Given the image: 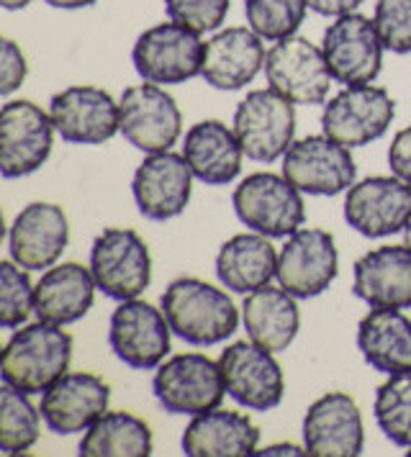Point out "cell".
Instances as JSON below:
<instances>
[{
    "label": "cell",
    "instance_id": "23",
    "mask_svg": "<svg viewBox=\"0 0 411 457\" xmlns=\"http://www.w3.org/2000/svg\"><path fill=\"white\" fill-rule=\"evenodd\" d=\"M352 293L370 309H411V250L389 245L365 252L352 270Z\"/></svg>",
    "mask_w": 411,
    "mask_h": 457
},
{
    "label": "cell",
    "instance_id": "9",
    "mask_svg": "<svg viewBox=\"0 0 411 457\" xmlns=\"http://www.w3.org/2000/svg\"><path fill=\"white\" fill-rule=\"evenodd\" d=\"M122 137L144 154L170 152L183 134V113L163 85L126 87L119 101Z\"/></svg>",
    "mask_w": 411,
    "mask_h": 457
},
{
    "label": "cell",
    "instance_id": "11",
    "mask_svg": "<svg viewBox=\"0 0 411 457\" xmlns=\"http://www.w3.org/2000/svg\"><path fill=\"white\" fill-rule=\"evenodd\" d=\"M57 129L49 111L31 101H8L0 111V172L26 178L46 165Z\"/></svg>",
    "mask_w": 411,
    "mask_h": 457
},
{
    "label": "cell",
    "instance_id": "43",
    "mask_svg": "<svg viewBox=\"0 0 411 457\" xmlns=\"http://www.w3.org/2000/svg\"><path fill=\"white\" fill-rule=\"evenodd\" d=\"M31 0H0V5L5 8V11H21V8H26Z\"/></svg>",
    "mask_w": 411,
    "mask_h": 457
},
{
    "label": "cell",
    "instance_id": "3",
    "mask_svg": "<svg viewBox=\"0 0 411 457\" xmlns=\"http://www.w3.org/2000/svg\"><path fill=\"white\" fill-rule=\"evenodd\" d=\"M231 206L247 228L270 239L290 237L304 227L306 206L304 193L275 172H252L234 187Z\"/></svg>",
    "mask_w": 411,
    "mask_h": 457
},
{
    "label": "cell",
    "instance_id": "14",
    "mask_svg": "<svg viewBox=\"0 0 411 457\" xmlns=\"http://www.w3.org/2000/svg\"><path fill=\"white\" fill-rule=\"evenodd\" d=\"M226 394L231 395L242 409L249 411H273L283 403L286 378L275 353L249 342L229 345L222 357Z\"/></svg>",
    "mask_w": 411,
    "mask_h": 457
},
{
    "label": "cell",
    "instance_id": "10",
    "mask_svg": "<svg viewBox=\"0 0 411 457\" xmlns=\"http://www.w3.org/2000/svg\"><path fill=\"white\" fill-rule=\"evenodd\" d=\"M396 116V104L386 87L352 85L337 93L322 113V129L337 145L355 149L386 137Z\"/></svg>",
    "mask_w": 411,
    "mask_h": 457
},
{
    "label": "cell",
    "instance_id": "17",
    "mask_svg": "<svg viewBox=\"0 0 411 457\" xmlns=\"http://www.w3.org/2000/svg\"><path fill=\"white\" fill-rule=\"evenodd\" d=\"M283 175L304 195H340L355 186L357 167L348 146L322 134L290 145L283 154Z\"/></svg>",
    "mask_w": 411,
    "mask_h": 457
},
{
    "label": "cell",
    "instance_id": "18",
    "mask_svg": "<svg viewBox=\"0 0 411 457\" xmlns=\"http://www.w3.org/2000/svg\"><path fill=\"white\" fill-rule=\"evenodd\" d=\"M345 221L368 239L404 231L411 221V186L396 175H373L348 190Z\"/></svg>",
    "mask_w": 411,
    "mask_h": 457
},
{
    "label": "cell",
    "instance_id": "21",
    "mask_svg": "<svg viewBox=\"0 0 411 457\" xmlns=\"http://www.w3.org/2000/svg\"><path fill=\"white\" fill-rule=\"evenodd\" d=\"M70 242V221L57 204L37 201L21 208L8 228L11 260L26 270H49Z\"/></svg>",
    "mask_w": 411,
    "mask_h": 457
},
{
    "label": "cell",
    "instance_id": "13",
    "mask_svg": "<svg viewBox=\"0 0 411 457\" xmlns=\"http://www.w3.org/2000/svg\"><path fill=\"white\" fill-rule=\"evenodd\" d=\"M322 49L334 83L345 87L375 83L383 70L386 46L378 37L373 19L363 13H348L329 23Z\"/></svg>",
    "mask_w": 411,
    "mask_h": 457
},
{
    "label": "cell",
    "instance_id": "31",
    "mask_svg": "<svg viewBox=\"0 0 411 457\" xmlns=\"http://www.w3.org/2000/svg\"><path fill=\"white\" fill-rule=\"evenodd\" d=\"M152 447L149 424L129 411H105L80 439L82 457H147Z\"/></svg>",
    "mask_w": 411,
    "mask_h": 457
},
{
    "label": "cell",
    "instance_id": "34",
    "mask_svg": "<svg viewBox=\"0 0 411 457\" xmlns=\"http://www.w3.org/2000/svg\"><path fill=\"white\" fill-rule=\"evenodd\" d=\"M308 0H245L249 29L265 42L293 37L306 19Z\"/></svg>",
    "mask_w": 411,
    "mask_h": 457
},
{
    "label": "cell",
    "instance_id": "19",
    "mask_svg": "<svg viewBox=\"0 0 411 457\" xmlns=\"http://www.w3.org/2000/svg\"><path fill=\"white\" fill-rule=\"evenodd\" d=\"M193 170L185 162L183 152H157L147 154L131 178V195L144 219L170 221L178 219L190 204Z\"/></svg>",
    "mask_w": 411,
    "mask_h": 457
},
{
    "label": "cell",
    "instance_id": "26",
    "mask_svg": "<svg viewBox=\"0 0 411 457\" xmlns=\"http://www.w3.org/2000/svg\"><path fill=\"white\" fill-rule=\"evenodd\" d=\"M96 291L98 286L90 268H82L80 262L52 265L37 283L34 313L46 324L70 327L93 309Z\"/></svg>",
    "mask_w": 411,
    "mask_h": 457
},
{
    "label": "cell",
    "instance_id": "7",
    "mask_svg": "<svg viewBox=\"0 0 411 457\" xmlns=\"http://www.w3.org/2000/svg\"><path fill=\"white\" fill-rule=\"evenodd\" d=\"M90 272L103 295L131 301L152 283V254L134 228H103L90 247Z\"/></svg>",
    "mask_w": 411,
    "mask_h": 457
},
{
    "label": "cell",
    "instance_id": "2",
    "mask_svg": "<svg viewBox=\"0 0 411 457\" xmlns=\"http://www.w3.org/2000/svg\"><path fill=\"white\" fill-rule=\"evenodd\" d=\"M72 360V337L57 324H26L5 342L0 373L3 383L23 394H44L67 373Z\"/></svg>",
    "mask_w": 411,
    "mask_h": 457
},
{
    "label": "cell",
    "instance_id": "6",
    "mask_svg": "<svg viewBox=\"0 0 411 457\" xmlns=\"http://www.w3.org/2000/svg\"><path fill=\"white\" fill-rule=\"evenodd\" d=\"M288 98L270 85L247 93L234 111L231 129L245 149L247 160L270 165L283 160L296 137V111Z\"/></svg>",
    "mask_w": 411,
    "mask_h": 457
},
{
    "label": "cell",
    "instance_id": "38",
    "mask_svg": "<svg viewBox=\"0 0 411 457\" xmlns=\"http://www.w3.org/2000/svg\"><path fill=\"white\" fill-rule=\"evenodd\" d=\"M29 75V62L26 54L21 52V46L13 39H3L0 46V96H11L16 93L23 80Z\"/></svg>",
    "mask_w": 411,
    "mask_h": 457
},
{
    "label": "cell",
    "instance_id": "16",
    "mask_svg": "<svg viewBox=\"0 0 411 457\" xmlns=\"http://www.w3.org/2000/svg\"><path fill=\"white\" fill-rule=\"evenodd\" d=\"M49 116L67 145H103L122 134L119 101L96 85H70L52 96Z\"/></svg>",
    "mask_w": 411,
    "mask_h": 457
},
{
    "label": "cell",
    "instance_id": "24",
    "mask_svg": "<svg viewBox=\"0 0 411 457\" xmlns=\"http://www.w3.org/2000/svg\"><path fill=\"white\" fill-rule=\"evenodd\" d=\"M263 37L249 26H229L206 42L201 78L216 90H242L265 70Z\"/></svg>",
    "mask_w": 411,
    "mask_h": 457
},
{
    "label": "cell",
    "instance_id": "15",
    "mask_svg": "<svg viewBox=\"0 0 411 457\" xmlns=\"http://www.w3.org/2000/svg\"><path fill=\"white\" fill-rule=\"evenodd\" d=\"M340 252L324 228L301 227L278 252V286L296 298H316L337 280Z\"/></svg>",
    "mask_w": 411,
    "mask_h": 457
},
{
    "label": "cell",
    "instance_id": "27",
    "mask_svg": "<svg viewBox=\"0 0 411 457\" xmlns=\"http://www.w3.org/2000/svg\"><path fill=\"white\" fill-rule=\"evenodd\" d=\"M260 429L239 411L211 409L193 416L185 427L180 447L188 457H247L257 453Z\"/></svg>",
    "mask_w": 411,
    "mask_h": 457
},
{
    "label": "cell",
    "instance_id": "36",
    "mask_svg": "<svg viewBox=\"0 0 411 457\" xmlns=\"http://www.w3.org/2000/svg\"><path fill=\"white\" fill-rule=\"evenodd\" d=\"M373 23L390 54H411V0H378Z\"/></svg>",
    "mask_w": 411,
    "mask_h": 457
},
{
    "label": "cell",
    "instance_id": "5",
    "mask_svg": "<svg viewBox=\"0 0 411 457\" xmlns=\"http://www.w3.org/2000/svg\"><path fill=\"white\" fill-rule=\"evenodd\" d=\"M206 57V42L201 34L164 21L139 34L131 49V62L144 83L180 85L201 75Z\"/></svg>",
    "mask_w": 411,
    "mask_h": 457
},
{
    "label": "cell",
    "instance_id": "25",
    "mask_svg": "<svg viewBox=\"0 0 411 457\" xmlns=\"http://www.w3.org/2000/svg\"><path fill=\"white\" fill-rule=\"evenodd\" d=\"M183 157L193 170L196 180L216 187L229 186L239 178L245 149L239 145L234 129H229L224 121L208 119L188 129Z\"/></svg>",
    "mask_w": 411,
    "mask_h": 457
},
{
    "label": "cell",
    "instance_id": "1",
    "mask_svg": "<svg viewBox=\"0 0 411 457\" xmlns=\"http://www.w3.org/2000/svg\"><path fill=\"white\" fill-rule=\"evenodd\" d=\"M160 303L172 334L193 347L222 345L239 327V312L229 293L201 278L172 280Z\"/></svg>",
    "mask_w": 411,
    "mask_h": 457
},
{
    "label": "cell",
    "instance_id": "42",
    "mask_svg": "<svg viewBox=\"0 0 411 457\" xmlns=\"http://www.w3.org/2000/svg\"><path fill=\"white\" fill-rule=\"evenodd\" d=\"M44 3L52 8H62V11H80L88 5H96L98 0H44Z\"/></svg>",
    "mask_w": 411,
    "mask_h": 457
},
{
    "label": "cell",
    "instance_id": "44",
    "mask_svg": "<svg viewBox=\"0 0 411 457\" xmlns=\"http://www.w3.org/2000/svg\"><path fill=\"white\" fill-rule=\"evenodd\" d=\"M404 245L411 250V221L407 224V228H404Z\"/></svg>",
    "mask_w": 411,
    "mask_h": 457
},
{
    "label": "cell",
    "instance_id": "29",
    "mask_svg": "<svg viewBox=\"0 0 411 457\" xmlns=\"http://www.w3.org/2000/svg\"><path fill=\"white\" fill-rule=\"evenodd\" d=\"M357 350L378 373H411V319L401 309H373L357 327Z\"/></svg>",
    "mask_w": 411,
    "mask_h": 457
},
{
    "label": "cell",
    "instance_id": "8",
    "mask_svg": "<svg viewBox=\"0 0 411 457\" xmlns=\"http://www.w3.org/2000/svg\"><path fill=\"white\" fill-rule=\"evenodd\" d=\"M263 72L267 85L296 105L327 104L334 83L324 49L296 34L267 49Z\"/></svg>",
    "mask_w": 411,
    "mask_h": 457
},
{
    "label": "cell",
    "instance_id": "32",
    "mask_svg": "<svg viewBox=\"0 0 411 457\" xmlns=\"http://www.w3.org/2000/svg\"><path fill=\"white\" fill-rule=\"evenodd\" d=\"M41 409L31 403L29 394L3 383L0 388V453L21 455L29 453L41 435Z\"/></svg>",
    "mask_w": 411,
    "mask_h": 457
},
{
    "label": "cell",
    "instance_id": "37",
    "mask_svg": "<svg viewBox=\"0 0 411 457\" xmlns=\"http://www.w3.org/2000/svg\"><path fill=\"white\" fill-rule=\"evenodd\" d=\"M231 0H164L167 19L198 34L216 31L226 21Z\"/></svg>",
    "mask_w": 411,
    "mask_h": 457
},
{
    "label": "cell",
    "instance_id": "28",
    "mask_svg": "<svg viewBox=\"0 0 411 457\" xmlns=\"http://www.w3.org/2000/svg\"><path fill=\"white\" fill-rule=\"evenodd\" d=\"M296 301L298 298L281 286H265L260 291L247 293L242 303V324L247 337L270 353L288 350L301 329V312Z\"/></svg>",
    "mask_w": 411,
    "mask_h": 457
},
{
    "label": "cell",
    "instance_id": "39",
    "mask_svg": "<svg viewBox=\"0 0 411 457\" xmlns=\"http://www.w3.org/2000/svg\"><path fill=\"white\" fill-rule=\"evenodd\" d=\"M389 165L396 178L411 186V126L401 129L389 146Z\"/></svg>",
    "mask_w": 411,
    "mask_h": 457
},
{
    "label": "cell",
    "instance_id": "20",
    "mask_svg": "<svg viewBox=\"0 0 411 457\" xmlns=\"http://www.w3.org/2000/svg\"><path fill=\"white\" fill-rule=\"evenodd\" d=\"M304 447L314 457H357L365 447V429L357 401L342 391L316 398L304 416Z\"/></svg>",
    "mask_w": 411,
    "mask_h": 457
},
{
    "label": "cell",
    "instance_id": "12",
    "mask_svg": "<svg viewBox=\"0 0 411 457\" xmlns=\"http://www.w3.org/2000/svg\"><path fill=\"white\" fill-rule=\"evenodd\" d=\"M170 334L163 309L139 298L119 301L108 321V345L131 370H157L170 354Z\"/></svg>",
    "mask_w": 411,
    "mask_h": 457
},
{
    "label": "cell",
    "instance_id": "40",
    "mask_svg": "<svg viewBox=\"0 0 411 457\" xmlns=\"http://www.w3.org/2000/svg\"><path fill=\"white\" fill-rule=\"evenodd\" d=\"M363 3L365 0H308V11L327 16V19H340V16L355 13Z\"/></svg>",
    "mask_w": 411,
    "mask_h": 457
},
{
    "label": "cell",
    "instance_id": "35",
    "mask_svg": "<svg viewBox=\"0 0 411 457\" xmlns=\"http://www.w3.org/2000/svg\"><path fill=\"white\" fill-rule=\"evenodd\" d=\"M37 286L31 283L29 270L19 262L5 260L0 265V324L3 329H19L34 313Z\"/></svg>",
    "mask_w": 411,
    "mask_h": 457
},
{
    "label": "cell",
    "instance_id": "45",
    "mask_svg": "<svg viewBox=\"0 0 411 457\" xmlns=\"http://www.w3.org/2000/svg\"><path fill=\"white\" fill-rule=\"evenodd\" d=\"M409 455H411V447H409Z\"/></svg>",
    "mask_w": 411,
    "mask_h": 457
},
{
    "label": "cell",
    "instance_id": "22",
    "mask_svg": "<svg viewBox=\"0 0 411 457\" xmlns=\"http://www.w3.org/2000/svg\"><path fill=\"white\" fill-rule=\"evenodd\" d=\"M111 401L108 383L93 373H64L41 394V416L49 432L78 435L88 432L105 411Z\"/></svg>",
    "mask_w": 411,
    "mask_h": 457
},
{
    "label": "cell",
    "instance_id": "4",
    "mask_svg": "<svg viewBox=\"0 0 411 457\" xmlns=\"http://www.w3.org/2000/svg\"><path fill=\"white\" fill-rule=\"evenodd\" d=\"M152 394L167 414L198 416L219 409L226 395L222 365L198 353L175 354L157 368Z\"/></svg>",
    "mask_w": 411,
    "mask_h": 457
},
{
    "label": "cell",
    "instance_id": "41",
    "mask_svg": "<svg viewBox=\"0 0 411 457\" xmlns=\"http://www.w3.org/2000/svg\"><path fill=\"white\" fill-rule=\"evenodd\" d=\"M257 455H308V453L306 447H298V445H270Z\"/></svg>",
    "mask_w": 411,
    "mask_h": 457
},
{
    "label": "cell",
    "instance_id": "30",
    "mask_svg": "<svg viewBox=\"0 0 411 457\" xmlns=\"http://www.w3.org/2000/svg\"><path fill=\"white\" fill-rule=\"evenodd\" d=\"M278 272V252L265 234H237L216 254L219 283L231 293H255L270 286Z\"/></svg>",
    "mask_w": 411,
    "mask_h": 457
},
{
    "label": "cell",
    "instance_id": "33",
    "mask_svg": "<svg viewBox=\"0 0 411 457\" xmlns=\"http://www.w3.org/2000/svg\"><path fill=\"white\" fill-rule=\"evenodd\" d=\"M375 424L396 447H411V373L389 375L373 401Z\"/></svg>",
    "mask_w": 411,
    "mask_h": 457
}]
</instances>
